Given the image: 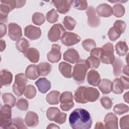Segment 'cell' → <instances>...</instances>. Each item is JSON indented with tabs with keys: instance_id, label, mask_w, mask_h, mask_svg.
Segmentation results:
<instances>
[{
	"instance_id": "obj_1",
	"label": "cell",
	"mask_w": 129,
	"mask_h": 129,
	"mask_svg": "<svg viewBox=\"0 0 129 129\" xmlns=\"http://www.w3.org/2000/svg\"><path fill=\"white\" fill-rule=\"evenodd\" d=\"M69 123L73 129H89L92 120L89 112L83 108H77L70 115Z\"/></svg>"
},
{
	"instance_id": "obj_2",
	"label": "cell",
	"mask_w": 129,
	"mask_h": 129,
	"mask_svg": "<svg viewBox=\"0 0 129 129\" xmlns=\"http://www.w3.org/2000/svg\"><path fill=\"white\" fill-rule=\"evenodd\" d=\"M99 95V92L96 88L80 86L75 91L74 98L77 102L84 104L88 102H95L98 99Z\"/></svg>"
},
{
	"instance_id": "obj_3",
	"label": "cell",
	"mask_w": 129,
	"mask_h": 129,
	"mask_svg": "<svg viewBox=\"0 0 129 129\" xmlns=\"http://www.w3.org/2000/svg\"><path fill=\"white\" fill-rule=\"evenodd\" d=\"M88 69L89 67L86 60H79L76 62L73 69L72 77L78 84H80L84 82Z\"/></svg>"
},
{
	"instance_id": "obj_4",
	"label": "cell",
	"mask_w": 129,
	"mask_h": 129,
	"mask_svg": "<svg viewBox=\"0 0 129 129\" xmlns=\"http://www.w3.org/2000/svg\"><path fill=\"white\" fill-rule=\"evenodd\" d=\"M11 106L5 104L0 111V125L3 128H10L12 123Z\"/></svg>"
},
{
	"instance_id": "obj_5",
	"label": "cell",
	"mask_w": 129,
	"mask_h": 129,
	"mask_svg": "<svg viewBox=\"0 0 129 129\" xmlns=\"http://www.w3.org/2000/svg\"><path fill=\"white\" fill-rule=\"evenodd\" d=\"M102 52L100 55V61L105 64H112L115 60L114 55V48L113 44L110 42H107L101 47Z\"/></svg>"
},
{
	"instance_id": "obj_6",
	"label": "cell",
	"mask_w": 129,
	"mask_h": 129,
	"mask_svg": "<svg viewBox=\"0 0 129 129\" xmlns=\"http://www.w3.org/2000/svg\"><path fill=\"white\" fill-rule=\"evenodd\" d=\"M27 83V78L23 73L15 76V82L13 85L14 93L17 96H21L24 94Z\"/></svg>"
},
{
	"instance_id": "obj_7",
	"label": "cell",
	"mask_w": 129,
	"mask_h": 129,
	"mask_svg": "<svg viewBox=\"0 0 129 129\" xmlns=\"http://www.w3.org/2000/svg\"><path fill=\"white\" fill-rule=\"evenodd\" d=\"M126 28V23L121 20L116 21L113 26L111 27L108 31V36L111 41H115L121 34L124 33Z\"/></svg>"
},
{
	"instance_id": "obj_8",
	"label": "cell",
	"mask_w": 129,
	"mask_h": 129,
	"mask_svg": "<svg viewBox=\"0 0 129 129\" xmlns=\"http://www.w3.org/2000/svg\"><path fill=\"white\" fill-rule=\"evenodd\" d=\"M66 31L60 24H54L50 29L48 33V38L51 42H56L61 39L63 36Z\"/></svg>"
},
{
	"instance_id": "obj_9",
	"label": "cell",
	"mask_w": 129,
	"mask_h": 129,
	"mask_svg": "<svg viewBox=\"0 0 129 129\" xmlns=\"http://www.w3.org/2000/svg\"><path fill=\"white\" fill-rule=\"evenodd\" d=\"M60 107L63 111H67L72 109L74 106L72 93L70 91L62 92L60 95Z\"/></svg>"
},
{
	"instance_id": "obj_10",
	"label": "cell",
	"mask_w": 129,
	"mask_h": 129,
	"mask_svg": "<svg viewBox=\"0 0 129 129\" xmlns=\"http://www.w3.org/2000/svg\"><path fill=\"white\" fill-rule=\"evenodd\" d=\"M86 14L88 17L87 22L88 25L92 28H96L100 24V19L96 15L95 9L92 6H89L86 11Z\"/></svg>"
},
{
	"instance_id": "obj_11",
	"label": "cell",
	"mask_w": 129,
	"mask_h": 129,
	"mask_svg": "<svg viewBox=\"0 0 129 129\" xmlns=\"http://www.w3.org/2000/svg\"><path fill=\"white\" fill-rule=\"evenodd\" d=\"M60 46L58 44H53L51 46V50L47 54L48 60L51 63L58 62L61 59Z\"/></svg>"
},
{
	"instance_id": "obj_12",
	"label": "cell",
	"mask_w": 129,
	"mask_h": 129,
	"mask_svg": "<svg viewBox=\"0 0 129 129\" xmlns=\"http://www.w3.org/2000/svg\"><path fill=\"white\" fill-rule=\"evenodd\" d=\"M60 40L61 43L63 45L67 46H70L79 43L81 40V38L77 34L66 32Z\"/></svg>"
},
{
	"instance_id": "obj_13",
	"label": "cell",
	"mask_w": 129,
	"mask_h": 129,
	"mask_svg": "<svg viewBox=\"0 0 129 129\" xmlns=\"http://www.w3.org/2000/svg\"><path fill=\"white\" fill-rule=\"evenodd\" d=\"M8 29L9 36L12 40H18L22 36V29L17 24L10 23L8 25Z\"/></svg>"
},
{
	"instance_id": "obj_14",
	"label": "cell",
	"mask_w": 129,
	"mask_h": 129,
	"mask_svg": "<svg viewBox=\"0 0 129 129\" xmlns=\"http://www.w3.org/2000/svg\"><path fill=\"white\" fill-rule=\"evenodd\" d=\"M73 1L70 0H60V1H52V3L57 11L60 14H66L71 9Z\"/></svg>"
},
{
	"instance_id": "obj_15",
	"label": "cell",
	"mask_w": 129,
	"mask_h": 129,
	"mask_svg": "<svg viewBox=\"0 0 129 129\" xmlns=\"http://www.w3.org/2000/svg\"><path fill=\"white\" fill-rule=\"evenodd\" d=\"M24 34L25 36L29 39L34 40L40 37L41 31L39 27L30 25L25 28Z\"/></svg>"
},
{
	"instance_id": "obj_16",
	"label": "cell",
	"mask_w": 129,
	"mask_h": 129,
	"mask_svg": "<svg viewBox=\"0 0 129 129\" xmlns=\"http://www.w3.org/2000/svg\"><path fill=\"white\" fill-rule=\"evenodd\" d=\"M105 128L107 129L118 128V118L116 115L111 112L107 113L104 118Z\"/></svg>"
},
{
	"instance_id": "obj_17",
	"label": "cell",
	"mask_w": 129,
	"mask_h": 129,
	"mask_svg": "<svg viewBox=\"0 0 129 129\" xmlns=\"http://www.w3.org/2000/svg\"><path fill=\"white\" fill-rule=\"evenodd\" d=\"M63 59L71 63H76L79 60L80 56L78 52L74 48H69L63 53Z\"/></svg>"
},
{
	"instance_id": "obj_18",
	"label": "cell",
	"mask_w": 129,
	"mask_h": 129,
	"mask_svg": "<svg viewBox=\"0 0 129 129\" xmlns=\"http://www.w3.org/2000/svg\"><path fill=\"white\" fill-rule=\"evenodd\" d=\"M96 11L98 16L102 17H109L112 15V7L107 4L98 5Z\"/></svg>"
},
{
	"instance_id": "obj_19",
	"label": "cell",
	"mask_w": 129,
	"mask_h": 129,
	"mask_svg": "<svg viewBox=\"0 0 129 129\" xmlns=\"http://www.w3.org/2000/svg\"><path fill=\"white\" fill-rule=\"evenodd\" d=\"M25 122L29 127H35L39 123L38 115L33 111H28L25 117Z\"/></svg>"
},
{
	"instance_id": "obj_20",
	"label": "cell",
	"mask_w": 129,
	"mask_h": 129,
	"mask_svg": "<svg viewBox=\"0 0 129 129\" xmlns=\"http://www.w3.org/2000/svg\"><path fill=\"white\" fill-rule=\"evenodd\" d=\"M38 90L41 93H45L51 88V83L45 78H40L35 82Z\"/></svg>"
},
{
	"instance_id": "obj_21",
	"label": "cell",
	"mask_w": 129,
	"mask_h": 129,
	"mask_svg": "<svg viewBox=\"0 0 129 129\" xmlns=\"http://www.w3.org/2000/svg\"><path fill=\"white\" fill-rule=\"evenodd\" d=\"M87 80L89 84L93 86H98L101 81V77L97 71L91 70L88 73Z\"/></svg>"
},
{
	"instance_id": "obj_22",
	"label": "cell",
	"mask_w": 129,
	"mask_h": 129,
	"mask_svg": "<svg viewBox=\"0 0 129 129\" xmlns=\"http://www.w3.org/2000/svg\"><path fill=\"white\" fill-rule=\"evenodd\" d=\"M13 80V75L12 73L7 70H2L1 71V76H0V81H1V88L3 86H9Z\"/></svg>"
},
{
	"instance_id": "obj_23",
	"label": "cell",
	"mask_w": 129,
	"mask_h": 129,
	"mask_svg": "<svg viewBox=\"0 0 129 129\" xmlns=\"http://www.w3.org/2000/svg\"><path fill=\"white\" fill-rule=\"evenodd\" d=\"M25 76L30 80H35L39 77V74L37 66L35 64H30L26 69Z\"/></svg>"
},
{
	"instance_id": "obj_24",
	"label": "cell",
	"mask_w": 129,
	"mask_h": 129,
	"mask_svg": "<svg viewBox=\"0 0 129 129\" xmlns=\"http://www.w3.org/2000/svg\"><path fill=\"white\" fill-rule=\"evenodd\" d=\"M24 55L33 63H37L39 61L40 56L38 50L34 47L29 48L24 53Z\"/></svg>"
},
{
	"instance_id": "obj_25",
	"label": "cell",
	"mask_w": 129,
	"mask_h": 129,
	"mask_svg": "<svg viewBox=\"0 0 129 129\" xmlns=\"http://www.w3.org/2000/svg\"><path fill=\"white\" fill-rule=\"evenodd\" d=\"M58 69L62 75L67 78H71L72 77V66L69 63L62 61L58 65Z\"/></svg>"
},
{
	"instance_id": "obj_26",
	"label": "cell",
	"mask_w": 129,
	"mask_h": 129,
	"mask_svg": "<svg viewBox=\"0 0 129 129\" xmlns=\"http://www.w3.org/2000/svg\"><path fill=\"white\" fill-rule=\"evenodd\" d=\"M98 87L103 94H108L111 91L112 82L110 80L103 79L101 80Z\"/></svg>"
},
{
	"instance_id": "obj_27",
	"label": "cell",
	"mask_w": 129,
	"mask_h": 129,
	"mask_svg": "<svg viewBox=\"0 0 129 129\" xmlns=\"http://www.w3.org/2000/svg\"><path fill=\"white\" fill-rule=\"evenodd\" d=\"M61 113V112L58 108L51 107L47 110L46 116L49 120L54 121L56 122L60 116Z\"/></svg>"
},
{
	"instance_id": "obj_28",
	"label": "cell",
	"mask_w": 129,
	"mask_h": 129,
	"mask_svg": "<svg viewBox=\"0 0 129 129\" xmlns=\"http://www.w3.org/2000/svg\"><path fill=\"white\" fill-rule=\"evenodd\" d=\"M60 93L58 91L53 90L50 91L46 97V101L50 104L55 105L58 104L59 102Z\"/></svg>"
},
{
	"instance_id": "obj_29",
	"label": "cell",
	"mask_w": 129,
	"mask_h": 129,
	"mask_svg": "<svg viewBox=\"0 0 129 129\" xmlns=\"http://www.w3.org/2000/svg\"><path fill=\"white\" fill-rule=\"evenodd\" d=\"M124 89V85L120 78H116L112 82L111 91L114 94H121L123 92Z\"/></svg>"
},
{
	"instance_id": "obj_30",
	"label": "cell",
	"mask_w": 129,
	"mask_h": 129,
	"mask_svg": "<svg viewBox=\"0 0 129 129\" xmlns=\"http://www.w3.org/2000/svg\"><path fill=\"white\" fill-rule=\"evenodd\" d=\"M1 9H0V20L1 22H7L8 20V15L11 11V8L9 6L3 1H1Z\"/></svg>"
},
{
	"instance_id": "obj_31",
	"label": "cell",
	"mask_w": 129,
	"mask_h": 129,
	"mask_svg": "<svg viewBox=\"0 0 129 129\" xmlns=\"http://www.w3.org/2000/svg\"><path fill=\"white\" fill-rule=\"evenodd\" d=\"M30 44L29 41L24 38H21L17 41L16 47L17 49L22 53H25L29 48Z\"/></svg>"
},
{
	"instance_id": "obj_32",
	"label": "cell",
	"mask_w": 129,
	"mask_h": 129,
	"mask_svg": "<svg viewBox=\"0 0 129 129\" xmlns=\"http://www.w3.org/2000/svg\"><path fill=\"white\" fill-rule=\"evenodd\" d=\"M128 46L126 43L124 41H119L115 45L116 53L119 56L125 55L128 51Z\"/></svg>"
},
{
	"instance_id": "obj_33",
	"label": "cell",
	"mask_w": 129,
	"mask_h": 129,
	"mask_svg": "<svg viewBox=\"0 0 129 129\" xmlns=\"http://www.w3.org/2000/svg\"><path fill=\"white\" fill-rule=\"evenodd\" d=\"M38 70L40 76H45L51 71V66L47 62H40L38 66Z\"/></svg>"
},
{
	"instance_id": "obj_34",
	"label": "cell",
	"mask_w": 129,
	"mask_h": 129,
	"mask_svg": "<svg viewBox=\"0 0 129 129\" xmlns=\"http://www.w3.org/2000/svg\"><path fill=\"white\" fill-rule=\"evenodd\" d=\"M2 99L5 104H8L12 107L15 106L16 99L12 94L10 93H5L2 94Z\"/></svg>"
},
{
	"instance_id": "obj_35",
	"label": "cell",
	"mask_w": 129,
	"mask_h": 129,
	"mask_svg": "<svg viewBox=\"0 0 129 129\" xmlns=\"http://www.w3.org/2000/svg\"><path fill=\"white\" fill-rule=\"evenodd\" d=\"M123 64V61L119 58L117 57L115 59V60L112 63L113 68V74L115 76H118L121 74Z\"/></svg>"
},
{
	"instance_id": "obj_36",
	"label": "cell",
	"mask_w": 129,
	"mask_h": 129,
	"mask_svg": "<svg viewBox=\"0 0 129 129\" xmlns=\"http://www.w3.org/2000/svg\"><path fill=\"white\" fill-rule=\"evenodd\" d=\"M63 24L67 30H73L76 26V22L72 17L69 16H66L63 18Z\"/></svg>"
},
{
	"instance_id": "obj_37",
	"label": "cell",
	"mask_w": 129,
	"mask_h": 129,
	"mask_svg": "<svg viewBox=\"0 0 129 129\" xmlns=\"http://www.w3.org/2000/svg\"><path fill=\"white\" fill-rule=\"evenodd\" d=\"M112 14L116 17H121L125 13V9L121 4H116L113 7Z\"/></svg>"
},
{
	"instance_id": "obj_38",
	"label": "cell",
	"mask_w": 129,
	"mask_h": 129,
	"mask_svg": "<svg viewBox=\"0 0 129 129\" xmlns=\"http://www.w3.org/2000/svg\"><path fill=\"white\" fill-rule=\"evenodd\" d=\"M86 60L89 69H97L100 64V59L93 56L90 55Z\"/></svg>"
},
{
	"instance_id": "obj_39",
	"label": "cell",
	"mask_w": 129,
	"mask_h": 129,
	"mask_svg": "<svg viewBox=\"0 0 129 129\" xmlns=\"http://www.w3.org/2000/svg\"><path fill=\"white\" fill-rule=\"evenodd\" d=\"M36 94V89L35 87L32 85H28L26 87L24 93L25 97L27 98L31 99L33 98Z\"/></svg>"
},
{
	"instance_id": "obj_40",
	"label": "cell",
	"mask_w": 129,
	"mask_h": 129,
	"mask_svg": "<svg viewBox=\"0 0 129 129\" xmlns=\"http://www.w3.org/2000/svg\"><path fill=\"white\" fill-rule=\"evenodd\" d=\"M32 20L34 24L40 26L45 22V17L42 13L36 12L33 14Z\"/></svg>"
},
{
	"instance_id": "obj_41",
	"label": "cell",
	"mask_w": 129,
	"mask_h": 129,
	"mask_svg": "<svg viewBox=\"0 0 129 129\" xmlns=\"http://www.w3.org/2000/svg\"><path fill=\"white\" fill-rule=\"evenodd\" d=\"M58 15L57 11L53 9L48 12L46 15V19L47 22L50 23H53L57 21Z\"/></svg>"
},
{
	"instance_id": "obj_42",
	"label": "cell",
	"mask_w": 129,
	"mask_h": 129,
	"mask_svg": "<svg viewBox=\"0 0 129 129\" xmlns=\"http://www.w3.org/2000/svg\"><path fill=\"white\" fill-rule=\"evenodd\" d=\"M84 49L87 51H91L96 47V43L92 39H87L84 40L82 43Z\"/></svg>"
},
{
	"instance_id": "obj_43",
	"label": "cell",
	"mask_w": 129,
	"mask_h": 129,
	"mask_svg": "<svg viewBox=\"0 0 129 129\" xmlns=\"http://www.w3.org/2000/svg\"><path fill=\"white\" fill-rule=\"evenodd\" d=\"M72 5L73 7L79 10H85L88 8L87 2L86 1L82 0H75L73 1Z\"/></svg>"
},
{
	"instance_id": "obj_44",
	"label": "cell",
	"mask_w": 129,
	"mask_h": 129,
	"mask_svg": "<svg viewBox=\"0 0 129 129\" xmlns=\"http://www.w3.org/2000/svg\"><path fill=\"white\" fill-rule=\"evenodd\" d=\"M113 111L118 115H121L128 111V107L123 103L118 104L114 106Z\"/></svg>"
},
{
	"instance_id": "obj_45",
	"label": "cell",
	"mask_w": 129,
	"mask_h": 129,
	"mask_svg": "<svg viewBox=\"0 0 129 129\" xmlns=\"http://www.w3.org/2000/svg\"><path fill=\"white\" fill-rule=\"evenodd\" d=\"M26 128L24 123L23 119L20 117L15 118L12 119V123L10 128Z\"/></svg>"
},
{
	"instance_id": "obj_46",
	"label": "cell",
	"mask_w": 129,
	"mask_h": 129,
	"mask_svg": "<svg viewBox=\"0 0 129 129\" xmlns=\"http://www.w3.org/2000/svg\"><path fill=\"white\" fill-rule=\"evenodd\" d=\"M16 106L19 109L21 110H27L29 107L28 101L26 99L23 98H21L19 99L16 103Z\"/></svg>"
},
{
	"instance_id": "obj_47",
	"label": "cell",
	"mask_w": 129,
	"mask_h": 129,
	"mask_svg": "<svg viewBox=\"0 0 129 129\" xmlns=\"http://www.w3.org/2000/svg\"><path fill=\"white\" fill-rule=\"evenodd\" d=\"M100 102L102 106L106 109H109L112 107V102L110 98L108 97H103L100 99Z\"/></svg>"
},
{
	"instance_id": "obj_48",
	"label": "cell",
	"mask_w": 129,
	"mask_h": 129,
	"mask_svg": "<svg viewBox=\"0 0 129 129\" xmlns=\"http://www.w3.org/2000/svg\"><path fill=\"white\" fill-rule=\"evenodd\" d=\"M120 126L121 128H128L129 127V115L122 116L120 119Z\"/></svg>"
},
{
	"instance_id": "obj_49",
	"label": "cell",
	"mask_w": 129,
	"mask_h": 129,
	"mask_svg": "<svg viewBox=\"0 0 129 129\" xmlns=\"http://www.w3.org/2000/svg\"><path fill=\"white\" fill-rule=\"evenodd\" d=\"M102 52V48L100 47L94 48L90 51V55L95 56L100 59V55Z\"/></svg>"
},
{
	"instance_id": "obj_50",
	"label": "cell",
	"mask_w": 129,
	"mask_h": 129,
	"mask_svg": "<svg viewBox=\"0 0 129 129\" xmlns=\"http://www.w3.org/2000/svg\"><path fill=\"white\" fill-rule=\"evenodd\" d=\"M122 81L124 87V89L127 90L129 88V79L128 77L122 76L119 78Z\"/></svg>"
},
{
	"instance_id": "obj_51",
	"label": "cell",
	"mask_w": 129,
	"mask_h": 129,
	"mask_svg": "<svg viewBox=\"0 0 129 129\" xmlns=\"http://www.w3.org/2000/svg\"><path fill=\"white\" fill-rule=\"evenodd\" d=\"M4 3L8 4L11 8V10H14L16 8V1L14 0H5L3 1Z\"/></svg>"
},
{
	"instance_id": "obj_52",
	"label": "cell",
	"mask_w": 129,
	"mask_h": 129,
	"mask_svg": "<svg viewBox=\"0 0 129 129\" xmlns=\"http://www.w3.org/2000/svg\"><path fill=\"white\" fill-rule=\"evenodd\" d=\"M1 27V31H0L1 37H3L6 34L7 27H6V26L2 23H1V27Z\"/></svg>"
},
{
	"instance_id": "obj_53",
	"label": "cell",
	"mask_w": 129,
	"mask_h": 129,
	"mask_svg": "<svg viewBox=\"0 0 129 129\" xmlns=\"http://www.w3.org/2000/svg\"><path fill=\"white\" fill-rule=\"evenodd\" d=\"M26 1H16V8H20L24 6Z\"/></svg>"
},
{
	"instance_id": "obj_54",
	"label": "cell",
	"mask_w": 129,
	"mask_h": 129,
	"mask_svg": "<svg viewBox=\"0 0 129 129\" xmlns=\"http://www.w3.org/2000/svg\"><path fill=\"white\" fill-rule=\"evenodd\" d=\"M0 47H1V51H3V50H4L6 47V44L5 41L2 39H1Z\"/></svg>"
},
{
	"instance_id": "obj_55",
	"label": "cell",
	"mask_w": 129,
	"mask_h": 129,
	"mask_svg": "<svg viewBox=\"0 0 129 129\" xmlns=\"http://www.w3.org/2000/svg\"><path fill=\"white\" fill-rule=\"evenodd\" d=\"M105 126H103V124L101 122H98L96 123L95 128H104Z\"/></svg>"
},
{
	"instance_id": "obj_56",
	"label": "cell",
	"mask_w": 129,
	"mask_h": 129,
	"mask_svg": "<svg viewBox=\"0 0 129 129\" xmlns=\"http://www.w3.org/2000/svg\"><path fill=\"white\" fill-rule=\"evenodd\" d=\"M47 128H59V127L54 123L49 124L46 127Z\"/></svg>"
},
{
	"instance_id": "obj_57",
	"label": "cell",
	"mask_w": 129,
	"mask_h": 129,
	"mask_svg": "<svg viewBox=\"0 0 129 129\" xmlns=\"http://www.w3.org/2000/svg\"><path fill=\"white\" fill-rule=\"evenodd\" d=\"M123 73L124 74L126 75L127 76H128V65H126L124 66L123 68Z\"/></svg>"
},
{
	"instance_id": "obj_58",
	"label": "cell",
	"mask_w": 129,
	"mask_h": 129,
	"mask_svg": "<svg viewBox=\"0 0 129 129\" xmlns=\"http://www.w3.org/2000/svg\"><path fill=\"white\" fill-rule=\"evenodd\" d=\"M128 92H127L126 93H125L123 95V99L124 101H125L126 103H128Z\"/></svg>"
}]
</instances>
